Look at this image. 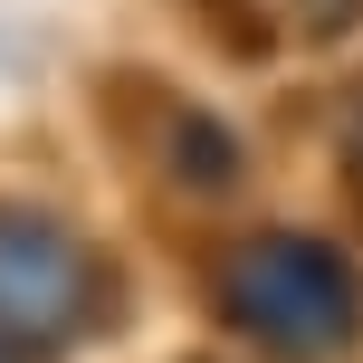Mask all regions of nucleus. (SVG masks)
<instances>
[{
  "label": "nucleus",
  "instance_id": "nucleus-1",
  "mask_svg": "<svg viewBox=\"0 0 363 363\" xmlns=\"http://www.w3.org/2000/svg\"><path fill=\"white\" fill-rule=\"evenodd\" d=\"M211 315L268 363H335L363 345V268L315 230H249L211 258Z\"/></svg>",
  "mask_w": 363,
  "mask_h": 363
},
{
  "label": "nucleus",
  "instance_id": "nucleus-2",
  "mask_svg": "<svg viewBox=\"0 0 363 363\" xmlns=\"http://www.w3.org/2000/svg\"><path fill=\"white\" fill-rule=\"evenodd\" d=\"M96 325H115V268L86 230H67L57 211H19L0 201V335L29 345L38 363L86 345Z\"/></svg>",
  "mask_w": 363,
  "mask_h": 363
},
{
  "label": "nucleus",
  "instance_id": "nucleus-3",
  "mask_svg": "<svg viewBox=\"0 0 363 363\" xmlns=\"http://www.w3.org/2000/svg\"><path fill=\"white\" fill-rule=\"evenodd\" d=\"M163 172L182 182V191H230L239 182V163H249V153H239V134L220 125V115H201V106H182V96H163Z\"/></svg>",
  "mask_w": 363,
  "mask_h": 363
},
{
  "label": "nucleus",
  "instance_id": "nucleus-4",
  "mask_svg": "<svg viewBox=\"0 0 363 363\" xmlns=\"http://www.w3.org/2000/svg\"><path fill=\"white\" fill-rule=\"evenodd\" d=\"M363 19V0H296V29L306 38H335V29H354Z\"/></svg>",
  "mask_w": 363,
  "mask_h": 363
},
{
  "label": "nucleus",
  "instance_id": "nucleus-5",
  "mask_svg": "<svg viewBox=\"0 0 363 363\" xmlns=\"http://www.w3.org/2000/svg\"><path fill=\"white\" fill-rule=\"evenodd\" d=\"M335 163H345V191H354V211H363V106L345 115V144H335Z\"/></svg>",
  "mask_w": 363,
  "mask_h": 363
},
{
  "label": "nucleus",
  "instance_id": "nucleus-6",
  "mask_svg": "<svg viewBox=\"0 0 363 363\" xmlns=\"http://www.w3.org/2000/svg\"><path fill=\"white\" fill-rule=\"evenodd\" d=\"M0 363H38V354H29V345H10V335H0Z\"/></svg>",
  "mask_w": 363,
  "mask_h": 363
}]
</instances>
